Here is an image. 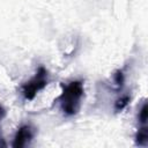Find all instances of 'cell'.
<instances>
[{
	"mask_svg": "<svg viewBox=\"0 0 148 148\" xmlns=\"http://www.w3.org/2000/svg\"><path fill=\"white\" fill-rule=\"evenodd\" d=\"M84 95V86L80 80H74L64 86L61 94L57 98L59 103V108L62 113L67 117L75 116L80 109L82 98Z\"/></svg>",
	"mask_w": 148,
	"mask_h": 148,
	"instance_id": "cell-1",
	"label": "cell"
},
{
	"mask_svg": "<svg viewBox=\"0 0 148 148\" xmlns=\"http://www.w3.org/2000/svg\"><path fill=\"white\" fill-rule=\"evenodd\" d=\"M49 83V72L45 67L40 66L36 71L35 75L27 82H24L21 87V92L24 99L32 101L36 95L43 90Z\"/></svg>",
	"mask_w": 148,
	"mask_h": 148,
	"instance_id": "cell-2",
	"label": "cell"
},
{
	"mask_svg": "<svg viewBox=\"0 0 148 148\" xmlns=\"http://www.w3.org/2000/svg\"><path fill=\"white\" fill-rule=\"evenodd\" d=\"M35 134H36L35 127H32L29 124H24V125H22V126H20L17 128V131H16V133L14 135L12 146L14 148H23V147H27L32 141Z\"/></svg>",
	"mask_w": 148,
	"mask_h": 148,
	"instance_id": "cell-3",
	"label": "cell"
},
{
	"mask_svg": "<svg viewBox=\"0 0 148 148\" xmlns=\"http://www.w3.org/2000/svg\"><path fill=\"white\" fill-rule=\"evenodd\" d=\"M135 145L140 147H147L148 145V126L140 125L135 134Z\"/></svg>",
	"mask_w": 148,
	"mask_h": 148,
	"instance_id": "cell-4",
	"label": "cell"
},
{
	"mask_svg": "<svg viewBox=\"0 0 148 148\" xmlns=\"http://www.w3.org/2000/svg\"><path fill=\"white\" fill-rule=\"evenodd\" d=\"M130 101H131L130 95H121L120 97H118L114 102V111H117V112L123 111L130 104Z\"/></svg>",
	"mask_w": 148,
	"mask_h": 148,
	"instance_id": "cell-5",
	"label": "cell"
},
{
	"mask_svg": "<svg viewBox=\"0 0 148 148\" xmlns=\"http://www.w3.org/2000/svg\"><path fill=\"white\" fill-rule=\"evenodd\" d=\"M124 82H125V75H124V72L121 69H118L114 74H113V83L114 86L117 87V89H121L123 86H124Z\"/></svg>",
	"mask_w": 148,
	"mask_h": 148,
	"instance_id": "cell-6",
	"label": "cell"
},
{
	"mask_svg": "<svg viewBox=\"0 0 148 148\" xmlns=\"http://www.w3.org/2000/svg\"><path fill=\"white\" fill-rule=\"evenodd\" d=\"M148 108H147V102H143L139 114H138V120L140 123V125H147V120H148Z\"/></svg>",
	"mask_w": 148,
	"mask_h": 148,
	"instance_id": "cell-7",
	"label": "cell"
},
{
	"mask_svg": "<svg viewBox=\"0 0 148 148\" xmlns=\"http://www.w3.org/2000/svg\"><path fill=\"white\" fill-rule=\"evenodd\" d=\"M6 113H7V112H6V109L0 104V123H1V120L6 117Z\"/></svg>",
	"mask_w": 148,
	"mask_h": 148,
	"instance_id": "cell-8",
	"label": "cell"
}]
</instances>
